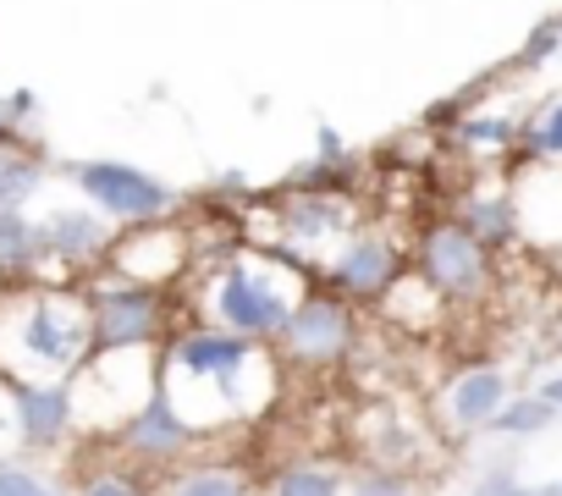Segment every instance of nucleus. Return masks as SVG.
I'll list each match as a JSON object with an SVG mask.
<instances>
[{"label": "nucleus", "mask_w": 562, "mask_h": 496, "mask_svg": "<svg viewBox=\"0 0 562 496\" xmlns=\"http://www.w3.org/2000/svg\"><path fill=\"white\" fill-rule=\"evenodd\" d=\"M281 370L288 364L276 359V348L204 320H182L160 348V397L199 436H215L226 425L259 419L281 392Z\"/></svg>", "instance_id": "obj_1"}, {"label": "nucleus", "mask_w": 562, "mask_h": 496, "mask_svg": "<svg viewBox=\"0 0 562 496\" xmlns=\"http://www.w3.org/2000/svg\"><path fill=\"white\" fill-rule=\"evenodd\" d=\"M94 353L83 282H29L0 288V381L34 386L67 381Z\"/></svg>", "instance_id": "obj_2"}, {"label": "nucleus", "mask_w": 562, "mask_h": 496, "mask_svg": "<svg viewBox=\"0 0 562 496\" xmlns=\"http://www.w3.org/2000/svg\"><path fill=\"white\" fill-rule=\"evenodd\" d=\"M310 271H299L293 260L281 255H259V248H232V255L210 260L193 271L188 282V320H204V326H221L232 337H248V342H265L276 348V337L288 331L299 298L310 293L304 282Z\"/></svg>", "instance_id": "obj_3"}, {"label": "nucleus", "mask_w": 562, "mask_h": 496, "mask_svg": "<svg viewBox=\"0 0 562 496\" xmlns=\"http://www.w3.org/2000/svg\"><path fill=\"white\" fill-rule=\"evenodd\" d=\"M72 414H78V441H111L144 403L160 397V348H94L72 375Z\"/></svg>", "instance_id": "obj_4"}, {"label": "nucleus", "mask_w": 562, "mask_h": 496, "mask_svg": "<svg viewBox=\"0 0 562 496\" xmlns=\"http://www.w3.org/2000/svg\"><path fill=\"white\" fill-rule=\"evenodd\" d=\"M83 298H89L94 348H166V337L182 326V309H188L177 304V293L127 282L116 271L83 277Z\"/></svg>", "instance_id": "obj_5"}, {"label": "nucleus", "mask_w": 562, "mask_h": 496, "mask_svg": "<svg viewBox=\"0 0 562 496\" xmlns=\"http://www.w3.org/2000/svg\"><path fill=\"white\" fill-rule=\"evenodd\" d=\"M359 331H364L359 304H348L342 293L310 282V293L299 298L288 331L276 337V359L293 364V370H337V364L353 359Z\"/></svg>", "instance_id": "obj_6"}, {"label": "nucleus", "mask_w": 562, "mask_h": 496, "mask_svg": "<svg viewBox=\"0 0 562 496\" xmlns=\"http://www.w3.org/2000/svg\"><path fill=\"white\" fill-rule=\"evenodd\" d=\"M414 271L447 298V304H480L496 288V255L458 221L441 215L414 243Z\"/></svg>", "instance_id": "obj_7"}, {"label": "nucleus", "mask_w": 562, "mask_h": 496, "mask_svg": "<svg viewBox=\"0 0 562 496\" xmlns=\"http://www.w3.org/2000/svg\"><path fill=\"white\" fill-rule=\"evenodd\" d=\"M67 177L83 193V204H94L111 226L166 221L182 204L171 182H160V177H149L144 166H127V160H72Z\"/></svg>", "instance_id": "obj_8"}, {"label": "nucleus", "mask_w": 562, "mask_h": 496, "mask_svg": "<svg viewBox=\"0 0 562 496\" xmlns=\"http://www.w3.org/2000/svg\"><path fill=\"white\" fill-rule=\"evenodd\" d=\"M105 271H116L127 282H144V288L177 293L193 277V232L171 226V215L166 221H144V226H122L116 243H111Z\"/></svg>", "instance_id": "obj_9"}, {"label": "nucleus", "mask_w": 562, "mask_h": 496, "mask_svg": "<svg viewBox=\"0 0 562 496\" xmlns=\"http://www.w3.org/2000/svg\"><path fill=\"white\" fill-rule=\"evenodd\" d=\"M403 237H392L386 226H353L342 243H337V255L326 260L321 271V288L342 293L348 304H381V293L403 277Z\"/></svg>", "instance_id": "obj_10"}, {"label": "nucleus", "mask_w": 562, "mask_h": 496, "mask_svg": "<svg viewBox=\"0 0 562 496\" xmlns=\"http://www.w3.org/2000/svg\"><path fill=\"white\" fill-rule=\"evenodd\" d=\"M210 436H199L166 397H155V403H144L105 447L127 463V469H144V474H171V469H182V463H193L199 458V447H204Z\"/></svg>", "instance_id": "obj_11"}, {"label": "nucleus", "mask_w": 562, "mask_h": 496, "mask_svg": "<svg viewBox=\"0 0 562 496\" xmlns=\"http://www.w3.org/2000/svg\"><path fill=\"white\" fill-rule=\"evenodd\" d=\"M40 237H45V255H50V282H83V277L105 271L116 226L94 204L78 199V204H50L40 215Z\"/></svg>", "instance_id": "obj_12"}, {"label": "nucleus", "mask_w": 562, "mask_h": 496, "mask_svg": "<svg viewBox=\"0 0 562 496\" xmlns=\"http://www.w3.org/2000/svg\"><path fill=\"white\" fill-rule=\"evenodd\" d=\"M513 397V375L491 359H474V364H458L436 403H430V425L452 441H469V436H485V425L502 414V403Z\"/></svg>", "instance_id": "obj_13"}, {"label": "nucleus", "mask_w": 562, "mask_h": 496, "mask_svg": "<svg viewBox=\"0 0 562 496\" xmlns=\"http://www.w3.org/2000/svg\"><path fill=\"white\" fill-rule=\"evenodd\" d=\"M12 408L7 425L23 452H67L78 441V414L67 381H34V386H7Z\"/></svg>", "instance_id": "obj_14"}, {"label": "nucleus", "mask_w": 562, "mask_h": 496, "mask_svg": "<svg viewBox=\"0 0 562 496\" xmlns=\"http://www.w3.org/2000/svg\"><path fill=\"white\" fill-rule=\"evenodd\" d=\"M518 237L540 248H562V166H524L513 177Z\"/></svg>", "instance_id": "obj_15"}, {"label": "nucleus", "mask_w": 562, "mask_h": 496, "mask_svg": "<svg viewBox=\"0 0 562 496\" xmlns=\"http://www.w3.org/2000/svg\"><path fill=\"white\" fill-rule=\"evenodd\" d=\"M50 282V255L40 237V215L29 210H0V288H29Z\"/></svg>", "instance_id": "obj_16"}, {"label": "nucleus", "mask_w": 562, "mask_h": 496, "mask_svg": "<svg viewBox=\"0 0 562 496\" xmlns=\"http://www.w3.org/2000/svg\"><path fill=\"white\" fill-rule=\"evenodd\" d=\"M458 221L491 248H513V243H524L518 237V204H513V182H491V188H474V193H463V204H458Z\"/></svg>", "instance_id": "obj_17"}, {"label": "nucleus", "mask_w": 562, "mask_h": 496, "mask_svg": "<svg viewBox=\"0 0 562 496\" xmlns=\"http://www.w3.org/2000/svg\"><path fill=\"white\" fill-rule=\"evenodd\" d=\"M155 496H259V485H254V474L243 463H221V458H204L199 463L193 458V463L160 474Z\"/></svg>", "instance_id": "obj_18"}, {"label": "nucleus", "mask_w": 562, "mask_h": 496, "mask_svg": "<svg viewBox=\"0 0 562 496\" xmlns=\"http://www.w3.org/2000/svg\"><path fill=\"white\" fill-rule=\"evenodd\" d=\"M45 177H50V155L34 138L0 144V210H34V199L45 193Z\"/></svg>", "instance_id": "obj_19"}, {"label": "nucleus", "mask_w": 562, "mask_h": 496, "mask_svg": "<svg viewBox=\"0 0 562 496\" xmlns=\"http://www.w3.org/2000/svg\"><path fill=\"white\" fill-rule=\"evenodd\" d=\"M375 309H381L392 326H403V331H436V326L447 320V309H452V304H447V298L419 277V271H403V277L381 293V304H375Z\"/></svg>", "instance_id": "obj_20"}, {"label": "nucleus", "mask_w": 562, "mask_h": 496, "mask_svg": "<svg viewBox=\"0 0 562 496\" xmlns=\"http://www.w3.org/2000/svg\"><path fill=\"white\" fill-rule=\"evenodd\" d=\"M370 425H375V430L359 436L364 463L408 469V474H414V463H419V452H425V425H414V419H403V414H392V408H375Z\"/></svg>", "instance_id": "obj_21"}, {"label": "nucleus", "mask_w": 562, "mask_h": 496, "mask_svg": "<svg viewBox=\"0 0 562 496\" xmlns=\"http://www.w3.org/2000/svg\"><path fill=\"white\" fill-rule=\"evenodd\" d=\"M259 496H348V469H337L326 458H293V463L270 469Z\"/></svg>", "instance_id": "obj_22"}, {"label": "nucleus", "mask_w": 562, "mask_h": 496, "mask_svg": "<svg viewBox=\"0 0 562 496\" xmlns=\"http://www.w3.org/2000/svg\"><path fill=\"white\" fill-rule=\"evenodd\" d=\"M518 160L524 166H562V94L540 100L518 122Z\"/></svg>", "instance_id": "obj_23"}, {"label": "nucleus", "mask_w": 562, "mask_h": 496, "mask_svg": "<svg viewBox=\"0 0 562 496\" xmlns=\"http://www.w3.org/2000/svg\"><path fill=\"white\" fill-rule=\"evenodd\" d=\"M562 414L540 397V392H513L502 403V414L485 425V436H502V441H529V436H546Z\"/></svg>", "instance_id": "obj_24"}, {"label": "nucleus", "mask_w": 562, "mask_h": 496, "mask_svg": "<svg viewBox=\"0 0 562 496\" xmlns=\"http://www.w3.org/2000/svg\"><path fill=\"white\" fill-rule=\"evenodd\" d=\"M458 144L469 155H507V149H518V116H507V111H463L458 116Z\"/></svg>", "instance_id": "obj_25"}, {"label": "nucleus", "mask_w": 562, "mask_h": 496, "mask_svg": "<svg viewBox=\"0 0 562 496\" xmlns=\"http://www.w3.org/2000/svg\"><path fill=\"white\" fill-rule=\"evenodd\" d=\"M348 496H419V474L359 463V469H348Z\"/></svg>", "instance_id": "obj_26"}, {"label": "nucleus", "mask_w": 562, "mask_h": 496, "mask_svg": "<svg viewBox=\"0 0 562 496\" xmlns=\"http://www.w3.org/2000/svg\"><path fill=\"white\" fill-rule=\"evenodd\" d=\"M78 496H155V485L144 474H133L127 463H105L78 480Z\"/></svg>", "instance_id": "obj_27"}, {"label": "nucleus", "mask_w": 562, "mask_h": 496, "mask_svg": "<svg viewBox=\"0 0 562 496\" xmlns=\"http://www.w3.org/2000/svg\"><path fill=\"white\" fill-rule=\"evenodd\" d=\"M557 56H562V18H540V23L529 29L524 50H518V67H546V61H557Z\"/></svg>", "instance_id": "obj_28"}, {"label": "nucleus", "mask_w": 562, "mask_h": 496, "mask_svg": "<svg viewBox=\"0 0 562 496\" xmlns=\"http://www.w3.org/2000/svg\"><path fill=\"white\" fill-rule=\"evenodd\" d=\"M45 485V474L23 458H0V496H34Z\"/></svg>", "instance_id": "obj_29"}, {"label": "nucleus", "mask_w": 562, "mask_h": 496, "mask_svg": "<svg viewBox=\"0 0 562 496\" xmlns=\"http://www.w3.org/2000/svg\"><path fill=\"white\" fill-rule=\"evenodd\" d=\"M0 111L12 116V127H18V133H29V127H34V116H40V94H34V89H12V94H0Z\"/></svg>", "instance_id": "obj_30"}, {"label": "nucleus", "mask_w": 562, "mask_h": 496, "mask_svg": "<svg viewBox=\"0 0 562 496\" xmlns=\"http://www.w3.org/2000/svg\"><path fill=\"white\" fill-rule=\"evenodd\" d=\"M348 155H353L348 138H342L331 122H321V127H315V160H348Z\"/></svg>", "instance_id": "obj_31"}, {"label": "nucleus", "mask_w": 562, "mask_h": 496, "mask_svg": "<svg viewBox=\"0 0 562 496\" xmlns=\"http://www.w3.org/2000/svg\"><path fill=\"white\" fill-rule=\"evenodd\" d=\"M513 485H518L513 469H491V474H480V480L469 485V496H513Z\"/></svg>", "instance_id": "obj_32"}, {"label": "nucleus", "mask_w": 562, "mask_h": 496, "mask_svg": "<svg viewBox=\"0 0 562 496\" xmlns=\"http://www.w3.org/2000/svg\"><path fill=\"white\" fill-rule=\"evenodd\" d=\"M540 397H546V403H551V408H557V414H562V370H557V375H546V381H540Z\"/></svg>", "instance_id": "obj_33"}, {"label": "nucleus", "mask_w": 562, "mask_h": 496, "mask_svg": "<svg viewBox=\"0 0 562 496\" xmlns=\"http://www.w3.org/2000/svg\"><path fill=\"white\" fill-rule=\"evenodd\" d=\"M513 496H562V480H546V485H513Z\"/></svg>", "instance_id": "obj_34"}, {"label": "nucleus", "mask_w": 562, "mask_h": 496, "mask_svg": "<svg viewBox=\"0 0 562 496\" xmlns=\"http://www.w3.org/2000/svg\"><path fill=\"white\" fill-rule=\"evenodd\" d=\"M34 496H78V485H67V480H45Z\"/></svg>", "instance_id": "obj_35"}, {"label": "nucleus", "mask_w": 562, "mask_h": 496, "mask_svg": "<svg viewBox=\"0 0 562 496\" xmlns=\"http://www.w3.org/2000/svg\"><path fill=\"white\" fill-rule=\"evenodd\" d=\"M12 138H29V133H18V127H12V116L0 111V144H12Z\"/></svg>", "instance_id": "obj_36"}, {"label": "nucleus", "mask_w": 562, "mask_h": 496, "mask_svg": "<svg viewBox=\"0 0 562 496\" xmlns=\"http://www.w3.org/2000/svg\"><path fill=\"white\" fill-rule=\"evenodd\" d=\"M557 425H562V419H557Z\"/></svg>", "instance_id": "obj_37"}]
</instances>
